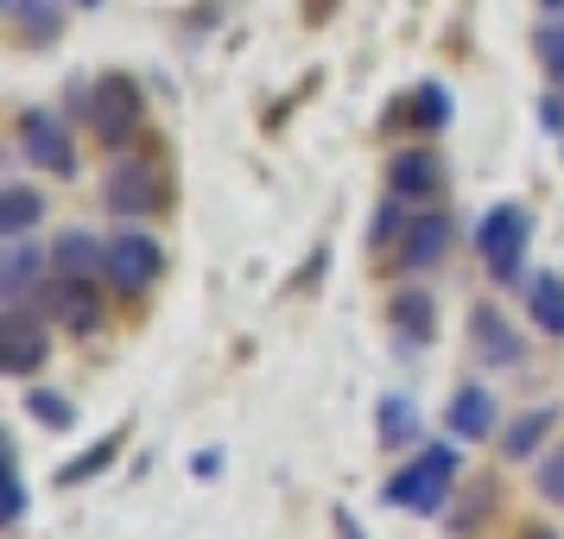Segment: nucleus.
<instances>
[{
  "instance_id": "obj_26",
  "label": "nucleus",
  "mask_w": 564,
  "mask_h": 539,
  "mask_svg": "<svg viewBox=\"0 0 564 539\" xmlns=\"http://www.w3.org/2000/svg\"><path fill=\"white\" fill-rule=\"evenodd\" d=\"M488 502H495V483H476V488H469V508L451 514V527H457V533H469V527L488 514Z\"/></svg>"
},
{
  "instance_id": "obj_33",
  "label": "nucleus",
  "mask_w": 564,
  "mask_h": 539,
  "mask_svg": "<svg viewBox=\"0 0 564 539\" xmlns=\"http://www.w3.org/2000/svg\"><path fill=\"white\" fill-rule=\"evenodd\" d=\"M83 7H102V0H83Z\"/></svg>"
},
{
  "instance_id": "obj_23",
  "label": "nucleus",
  "mask_w": 564,
  "mask_h": 539,
  "mask_svg": "<svg viewBox=\"0 0 564 539\" xmlns=\"http://www.w3.org/2000/svg\"><path fill=\"white\" fill-rule=\"evenodd\" d=\"M400 229H406V197L387 191L381 209H375V229H368V248H375V255H381V248H400Z\"/></svg>"
},
{
  "instance_id": "obj_5",
  "label": "nucleus",
  "mask_w": 564,
  "mask_h": 539,
  "mask_svg": "<svg viewBox=\"0 0 564 539\" xmlns=\"http://www.w3.org/2000/svg\"><path fill=\"white\" fill-rule=\"evenodd\" d=\"M45 356H52V317L39 305H7V317H0V368L13 381H26V375L45 368Z\"/></svg>"
},
{
  "instance_id": "obj_14",
  "label": "nucleus",
  "mask_w": 564,
  "mask_h": 539,
  "mask_svg": "<svg viewBox=\"0 0 564 539\" xmlns=\"http://www.w3.org/2000/svg\"><path fill=\"white\" fill-rule=\"evenodd\" d=\"M108 267V241H96L89 229H64L52 241V273H70V280H102Z\"/></svg>"
},
{
  "instance_id": "obj_11",
  "label": "nucleus",
  "mask_w": 564,
  "mask_h": 539,
  "mask_svg": "<svg viewBox=\"0 0 564 539\" xmlns=\"http://www.w3.org/2000/svg\"><path fill=\"white\" fill-rule=\"evenodd\" d=\"M387 191L406 197V204H432L437 191H444V165H437L432 147H406V153L387 159Z\"/></svg>"
},
{
  "instance_id": "obj_7",
  "label": "nucleus",
  "mask_w": 564,
  "mask_h": 539,
  "mask_svg": "<svg viewBox=\"0 0 564 539\" xmlns=\"http://www.w3.org/2000/svg\"><path fill=\"white\" fill-rule=\"evenodd\" d=\"M39 299V311L52 317V324H64L70 336H89L96 324H102V305H96V280H70V273H52V280L32 292Z\"/></svg>"
},
{
  "instance_id": "obj_16",
  "label": "nucleus",
  "mask_w": 564,
  "mask_h": 539,
  "mask_svg": "<svg viewBox=\"0 0 564 539\" xmlns=\"http://www.w3.org/2000/svg\"><path fill=\"white\" fill-rule=\"evenodd\" d=\"M527 317L545 336H564V280L558 273H533L527 280Z\"/></svg>"
},
{
  "instance_id": "obj_31",
  "label": "nucleus",
  "mask_w": 564,
  "mask_h": 539,
  "mask_svg": "<svg viewBox=\"0 0 564 539\" xmlns=\"http://www.w3.org/2000/svg\"><path fill=\"white\" fill-rule=\"evenodd\" d=\"M336 533H343V539H368V533L356 527V520H349V514H336Z\"/></svg>"
},
{
  "instance_id": "obj_21",
  "label": "nucleus",
  "mask_w": 564,
  "mask_h": 539,
  "mask_svg": "<svg viewBox=\"0 0 564 539\" xmlns=\"http://www.w3.org/2000/svg\"><path fill=\"white\" fill-rule=\"evenodd\" d=\"M26 412H32V425H45V432H70V425H77V407H70L64 394H52V387H32Z\"/></svg>"
},
{
  "instance_id": "obj_22",
  "label": "nucleus",
  "mask_w": 564,
  "mask_h": 539,
  "mask_svg": "<svg viewBox=\"0 0 564 539\" xmlns=\"http://www.w3.org/2000/svg\"><path fill=\"white\" fill-rule=\"evenodd\" d=\"M406 115H412V121H419L425 133H437L444 121H451V89H444V83H419V89H412V108H406Z\"/></svg>"
},
{
  "instance_id": "obj_17",
  "label": "nucleus",
  "mask_w": 564,
  "mask_h": 539,
  "mask_svg": "<svg viewBox=\"0 0 564 539\" xmlns=\"http://www.w3.org/2000/svg\"><path fill=\"white\" fill-rule=\"evenodd\" d=\"M375 432H381L387 451H400V444L419 438V412H412L406 394H381V407H375Z\"/></svg>"
},
{
  "instance_id": "obj_2",
  "label": "nucleus",
  "mask_w": 564,
  "mask_h": 539,
  "mask_svg": "<svg viewBox=\"0 0 564 539\" xmlns=\"http://www.w3.org/2000/svg\"><path fill=\"white\" fill-rule=\"evenodd\" d=\"M527 241H533V216L527 204H495L476 229V255H482L488 280L495 285H520V260H527Z\"/></svg>"
},
{
  "instance_id": "obj_32",
  "label": "nucleus",
  "mask_w": 564,
  "mask_h": 539,
  "mask_svg": "<svg viewBox=\"0 0 564 539\" xmlns=\"http://www.w3.org/2000/svg\"><path fill=\"white\" fill-rule=\"evenodd\" d=\"M539 7H545V13H564V0H539Z\"/></svg>"
},
{
  "instance_id": "obj_27",
  "label": "nucleus",
  "mask_w": 564,
  "mask_h": 539,
  "mask_svg": "<svg viewBox=\"0 0 564 539\" xmlns=\"http://www.w3.org/2000/svg\"><path fill=\"white\" fill-rule=\"evenodd\" d=\"M539 128L564 133V89H558V96H545V108H539Z\"/></svg>"
},
{
  "instance_id": "obj_28",
  "label": "nucleus",
  "mask_w": 564,
  "mask_h": 539,
  "mask_svg": "<svg viewBox=\"0 0 564 539\" xmlns=\"http://www.w3.org/2000/svg\"><path fill=\"white\" fill-rule=\"evenodd\" d=\"M26 514V483H20V470H13V502H7V520H20Z\"/></svg>"
},
{
  "instance_id": "obj_8",
  "label": "nucleus",
  "mask_w": 564,
  "mask_h": 539,
  "mask_svg": "<svg viewBox=\"0 0 564 539\" xmlns=\"http://www.w3.org/2000/svg\"><path fill=\"white\" fill-rule=\"evenodd\" d=\"M469 356L482 368H520L527 362V336L508 324L501 305H469Z\"/></svg>"
},
{
  "instance_id": "obj_10",
  "label": "nucleus",
  "mask_w": 564,
  "mask_h": 539,
  "mask_svg": "<svg viewBox=\"0 0 564 539\" xmlns=\"http://www.w3.org/2000/svg\"><path fill=\"white\" fill-rule=\"evenodd\" d=\"M102 197L115 216H140V209H159V179H153V165L147 159H133L121 153L115 165L102 172Z\"/></svg>"
},
{
  "instance_id": "obj_3",
  "label": "nucleus",
  "mask_w": 564,
  "mask_h": 539,
  "mask_svg": "<svg viewBox=\"0 0 564 539\" xmlns=\"http://www.w3.org/2000/svg\"><path fill=\"white\" fill-rule=\"evenodd\" d=\"M89 121H96V133H102V147H133L140 140V128H147V89L128 77V71H108L96 89H89Z\"/></svg>"
},
{
  "instance_id": "obj_24",
  "label": "nucleus",
  "mask_w": 564,
  "mask_h": 539,
  "mask_svg": "<svg viewBox=\"0 0 564 539\" xmlns=\"http://www.w3.org/2000/svg\"><path fill=\"white\" fill-rule=\"evenodd\" d=\"M533 52H539V64L564 83V13H558V20H545V26L533 32Z\"/></svg>"
},
{
  "instance_id": "obj_25",
  "label": "nucleus",
  "mask_w": 564,
  "mask_h": 539,
  "mask_svg": "<svg viewBox=\"0 0 564 539\" xmlns=\"http://www.w3.org/2000/svg\"><path fill=\"white\" fill-rule=\"evenodd\" d=\"M539 495L564 508V444L558 451H539Z\"/></svg>"
},
{
  "instance_id": "obj_30",
  "label": "nucleus",
  "mask_w": 564,
  "mask_h": 539,
  "mask_svg": "<svg viewBox=\"0 0 564 539\" xmlns=\"http://www.w3.org/2000/svg\"><path fill=\"white\" fill-rule=\"evenodd\" d=\"M520 539H558V527H545V520H533V527H520Z\"/></svg>"
},
{
  "instance_id": "obj_29",
  "label": "nucleus",
  "mask_w": 564,
  "mask_h": 539,
  "mask_svg": "<svg viewBox=\"0 0 564 539\" xmlns=\"http://www.w3.org/2000/svg\"><path fill=\"white\" fill-rule=\"evenodd\" d=\"M191 470H197V476H216V470H223V451H204V457L191 463Z\"/></svg>"
},
{
  "instance_id": "obj_12",
  "label": "nucleus",
  "mask_w": 564,
  "mask_h": 539,
  "mask_svg": "<svg viewBox=\"0 0 564 539\" xmlns=\"http://www.w3.org/2000/svg\"><path fill=\"white\" fill-rule=\"evenodd\" d=\"M444 432L457 438V444H482V438H495V394H488L482 381L451 387V407H444Z\"/></svg>"
},
{
  "instance_id": "obj_9",
  "label": "nucleus",
  "mask_w": 564,
  "mask_h": 539,
  "mask_svg": "<svg viewBox=\"0 0 564 539\" xmlns=\"http://www.w3.org/2000/svg\"><path fill=\"white\" fill-rule=\"evenodd\" d=\"M457 248V223L444 216V209H419V216H406V229H400V267H412V273H425V267H437V260Z\"/></svg>"
},
{
  "instance_id": "obj_15",
  "label": "nucleus",
  "mask_w": 564,
  "mask_h": 539,
  "mask_svg": "<svg viewBox=\"0 0 564 539\" xmlns=\"http://www.w3.org/2000/svg\"><path fill=\"white\" fill-rule=\"evenodd\" d=\"M552 432H558V407H527V412H513L508 432H501V457H508V463L539 457Z\"/></svg>"
},
{
  "instance_id": "obj_18",
  "label": "nucleus",
  "mask_w": 564,
  "mask_h": 539,
  "mask_svg": "<svg viewBox=\"0 0 564 539\" xmlns=\"http://www.w3.org/2000/svg\"><path fill=\"white\" fill-rule=\"evenodd\" d=\"M393 331L406 336V343H432L437 336V311L425 292H393Z\"/></svg>"
},
{
  "instance_id": "obj_4",
  "label": "nucleus",
  "mask_w": 564,
  "mask_h": 539,
  "mask_svg": "<svg viewBox=\"0 0 564 539\" xmlns=\"http://www.w3.org/2000/svg\"><path fill=\"white\" fill-rule=\"evenodd\" d=\"M13 140H20V159L32 172H52V179H70L77 172V147H70V128L57 121L52 108H20L13 121Z\"/></svg>"
},
{
  "instance_id": "obj_13",
  "label": "nucleus",
  "mask_w": 564,
  "mask_h": 539,
  "mask_svg": "<svg viewBox=\"0 0 564 539\" xmlns=\"http://www.w3.org/2000/svg\"><path fill=\"white\" fill-rule=\"evenodd\" d=\"M45 280H52V248H32V241L13 235V241H7V260H0V292L20 305L32 285H45Z\"/></svg>"
},
{
  "instance_id": "obj_6",
  "label": "nucleus",
  "mask_w": 564,
  "mask_h": 539,
  "mask_svg": "<svg viewBox=\"0 0 564 539\" xmlns=\"http://www.w3.org/2000/svg\"><path fill=\"white\" fill-rule=\"evenodd\" d=\"M159 267H165V248H159L153 235H140V229H121L115 241H108V267H102V280L121 292V299H140L147 285L159 280Z\"/></svg>"
},
{
  "instance_id": "obj_20",
  "label": "nucleus",
  "mask_w": 564,
  "mask_h": 539,
  "mask_svg": "<svg viewBox=\"0 0 564 539\" xmlns=\"http://www.w3.org/2000/svg\"><path fill=\"white\" fill-rule=\"evenodd\" d=\"M115 451H121V432H108L102 444H89V451H77V457L57 470V488H77V483H89V476H102L108 463H115Z\"/></svg>"
},
{
  "instance_id": "obj_19",
  "label": "nucleus",
  "mask_w": 564,
  "mask_h": 539,
  "mask_svg": "<svg viewBox=\"0 0 564 539\" xmlns=\"http://www.w3.org/2000/svg\"><path fill=\"white\" fill-rule=\"evenodd\" d=\"M39 216H45L39 191H26V184H7V191H0V235H7V241H13V235H26Z\"/></svg>"
},
{
  "instance_id": "obj_1",
  "label": "nucleus",
  "mask_w": 564,
  "mask_h": 539,
  "mask_svg": "<svg viewBox=\"0 0 564 539\" xmlns=\"http://www.w3.org/2000/svg\"><path fill=\"white\" fill-rule=\"evenodd\" d=\"M457 476H463L457 444H425V451H412L406 470L381 488V502H387V508H400V514H444Z\"/></svg>"
}]
</instances>
